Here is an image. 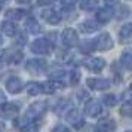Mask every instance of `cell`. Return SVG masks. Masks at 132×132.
<instances>
[{
	"instance_id": "29",
	"label": "cell",
	"mask_w": 132,
	"mask_h": 132,
	"mask_svg": "<svg viewBox=\"0 0 132 132\" xmlns=\"http://www.w3.org/2000/svg\"><path fill=\"white\" fill-rule=\"evenodd\" d=\"M76 3H77V0H61V5H62V7H64V9H67V11L73 9Z\"/></svg>"
},
{
	"instance_id": "38",
	"label": "cell",
	"mask_w": 132,
	"mask_h": 132,
	"mask_svg": "<svg viewBox=\"0 0 132 132\" xmlns=\"http://www.w3.org/2000/svg\"><path fill=\"white\" fill-rule=\"evenodd\" d=\"M2 43H3V40H2V37H0V45H2Z\"/></svg>"
},
{
	"instance_id": "28",
	"label": "cell",
	"mask_w": 132,
	"mask_h": 132,
	"mask_svg": "<svg viewBox=\"0 0 132 132\" xmlns=\"http://www.w3.org/2000/svg\"><path fill=\"white\" fill-rule=\"evenodd\" d=\"M64 76H65V71L64 70H55V71L51 73V79L52 80H61Z\"/></svg>"
},
{
	"instance_id": "2",
	"label": "cell",
	"mask_w": 132,
	"mask_h": 132,
	"mask_svg": "<svg viewBox=\"0 0 132 132\" xmlns=\"http://www.w3.org/2000/svg\"><path fill=\"white\" fill-rule=\"evenodd\" d=\"M52 51V43L48 39H37L31 43V52L37 55H48Z\"/></svg>"
},
{
	"instance_id": "34",
	"label": "cell",
	"mask_w": 132,
	"mask_h": 132,
	"mask_svg": "<svg viewBox=\"0 0 132 132\" xmlns=\"http://www.w3.org/2000/svg\"><path fill=\"white\" fill-rule=\"evenodd\" d=\"M0 104L3 105V104H6V98H5V95H3V92L0 90Z\"/></svg>"
},
{
	"instance_id": "16",
	"label": "cell",
	"mask_w": 132,
	"mask_h": 132,
	"mask_svg": "<svg viewBox=\"0 0 132 132\" xmlns=\"http://www.w3.org/2000/svg\"><path fill=\"white\" fill-rule=\"evenodd\" d=\"M114 16V11L111 7H101L96 11V21L98 22H108Z\"/></svg>"
},
{
	"instance_id": "22",
	"label": "cell",
	"mask_w": 132,
	"mask_h": 132,
	"mask_svg": "<svg viewBox=\"0 0 132 132\" xmlns=\"http://www.w3.org/2000/svg\"><path fill=\"white\" fill-rule=\"evenodd\" d=\"M122 65L125 67L126 70H131L132 71V52H123L122 58H120Z\"/></svg>"
},
{
	"instance_id": "27",
	"label": "cell",
	"mask_w": 132,
	"mask_h": 132,
	"mask_svg": "<svg viewBox=\"0 0 132 132\" xmlns=\"http://www.w3.org/2000/svg\"><path fill=\"white\" fill-rule=\"evenodd\" d=\"M37 131H39V126L33 122H30V123H27L21 128V132H37Z\"/></svg>"
},
{
	"instance_id": "30",
	"label": "cell",
	"mask_w": 132,
	"mask_h": 132,
	"mask_svg": "<svg viewBox=\"0 0 132 132\" xmlns=\"http://www.w3.org/2000/svg\"><path fill=\"white\" fill-rule=\"evenodd\" d=\"M25 43H27V36H25L24 33L18 34V36H16V45H19V46H24Z\"/></svg>"
},
{
	"instance_id": "19",
	"label": "cell",
	"mask_w": 132,
	"mask_h": 132,
	"mask_svg": "<svg viewBox=\"0 0 132 132\" xmlns=\"http://www.w3.org/2000/svg\"><path fill=\"white\" fill-rule=\"evenodd\" d=\"M60 83H61L60 80H48V82H45V83H42L43 92L45 94H54L58 88H62L64 86V85H60Z\"/></svg>"
},
{
	"instance_id": "5",
	"label": "cell",
	"mask_w": 132,
	"mask_h": 132,
	"mask_svg": "<svg viewBox=\"0 0 132 132\" xmlns=\"http://www.w3.org/2000/svg\"><path fill=\"white\" fill-rule=\"evenodd\" d=\"M86 85L92 90H107L110 88V82L107 79H101V77H89L86 80Z\"/></svg>"
},
{
	"instance_id": "8",
	"label": "cell",
	"mask_w": 132,
	"mask_h": 132,
	"mask_svg": "<svg viewBox=\"0 0 132 132\" xmlns=\"http://www.w3.org/2000/svg\"><path fill=\"white\" fill-rule=\"evenodd\" d=\"M67 120H68V123H71V126L77 128V129L83 126V117H82V113L77 108H71L67 113Z\"/></svg>"
},
{
	"instance_id": "25",
	"label": "cell",
	"mask_w": 132,
	"mask_h": 132,
	"mask_svg": "<svg viewBox=\"0 0 132 132\" xmlns=\"http://www.w3.org/2000/svg\"><path fill=\"white\" fill-rule=\"evenodd\" d=\"M95 49V45H94V40H85L82 45H80V51L82 52H90Z\"/></svg>"
},
{
	"instance_id": "6",
	"label": "cell",
	"mask_w": 132,
	"mask_h": 132,
	"mask_svg": "<svg viewBox=\"0 0 132 132\" xmlns=\"http://www.w3.org/2000/svg\"><path fill=\"white\" fill-rule=\"evenodd\" d=\"M83 65L90 71H101L105 67V61L100 56H90V58H86L83 61Z\"/></svg>"
},
{
	"instance_id": "23",
	"label": "cell",
	"mask_w": 132,
	"mask_h": 132,
	"mask_svg": "<svg viewBox=\"0 0 132 132\" xmlns=\"http://www.w3.org/2000/svg\"><path fill=\"white\" fill-rule=\"evenodd\" d=\"M98 6V2L96 0H80V7L83 11H94Z\"/></svg>"
},
{
	"instance_id": "33",
	"label": "cell",
	"mask_w": 132,
	"mask_h": 132,
	"mask_svg": "<svg viewBox=\"0 0 132 132\" xmlns=\"http://www.w3.org/2000/svg\"><path fill=\"white\" fill-rule=\"evenodd\" d=\"M54 132H71V131H68V129H67L65 126L60 125V126H56V128L54 129Z\"/></svg>"
},
{
	"instance_id": "4",
	"label": "cell",
	"mask_w": 132,
	"mask_h": 132,
	"mask_svg": "<svg viewBox=\"0 0 132 132\" xmlns=\"http://www.w3.org/2000/svg\"><path fill=\"white\" fill-rule=\"evenodd\" d=\"M61 40L64 43V46L74 48V46H77V43H79V36H77V33H76V30L65 28V30L62 31V34H61Z\"/></svg>"
},
{
	"instance_id": "36",
	"label": "cell",
	"mask_w": 132,
	"mask_h": 132,
	"mask_svg": "<svg viewBox=\"0 0 132 132\" xmlns=\"http://www.w3.org/2000/svg\"><path fill=\"white\" fill-rule=\"evenodd\" d=\"M18 3H21V5H27V3H30L31 0H16Z\"/></svg>"
},
{
	"instance_id": "18",
	"label": "cell",
	"mask_w": 132,
	"mask_h": 132,
	"mask_svg": "<svg viewBox=\"0 0 132 132\" xmlns=\"http://www.w3.org/2000/svg\"><path fill=\"white\" fill-rule=\"evenodd\" d=\"M25 30L28 33H31V34H39L42 31V27L34 18H28L25 21Z\"/></svg>"
},
{
	"instance_id": "21",
	"label": "cell",
	"mask_w": 132,
	"mask_h": 132,
	"mask_svg": "<svg viewBox=\"0 0 132 132\" xmlns=\"http://www.w3.org/2000/svg\"><path fill=\"white\" fill-rule=\"evenodd\" d=\"M25 89H27V94L28 95H39V94L43 92V86L39 82H30V83L25 86Z\"/></svg>"
},
{
	"instance_id": "13",
	"label": "cell",
	"mask_w": 132,
	"mask_h": 132,
	"mask_svg": "<svg viewBox=\"0 0 132 132\" xmlns=\"http://www.w3.org/2000/svg\"><path fill=\"white\" fill-rule=\"evenodd\" d=\"M18 111H19L18 105L13 104V102H6L0 107V116L2 117H13V116L18 114Z\"/></svg>"
},
{
	"instance_id": "24",
	"label": "cell",
	"mask_w": 132,
	"mask_h": 132,
	"mask_svg": "<svg viewBox=\"0 0 132 132\" xmlns=\"http://www.w3.org/2000/svg\"><path fill=\"white\" fill-rule=\"evenodd\" d=\"M102 102L107 105V107H114L117 104V96L114 94H107V95L102 96Z\"/></svg>"
},
{
	"instance_id": "9",
	"label": "cell",
	"mask_w": 132,
	"mask_h": 132,
	"mask_svg": "<svg viewBox=\"0 0 132 132\" xmlns=\"http://www.w3.org/2000/svg\"><path fill=\"white\" fill-rule=\"evenodd\" d=\"M46 68V61L42 58H33L27 61V70L31 73H42Z\"/></svg>"
},
{
	"instance_id": "17",
	"label": "cell",
	"mask_w": 132,
	"mask_h": 132,
	"mask_svg": "<svg viewBox=\"0 0 132 132\" xmlns=\"http://www.w3.org/2000/svg\"><path fill=\"white\" fill-rule=\"evenodd\" d=\"M0 30L2 33L5 34V36H9V37H13L16 36V25L13 24L12 21H3L2 24H0Z\"/></svg>"
},
{
	"instance_id": "26",
	"label": "cell",
	"mask_w": 132,
	"mask_h": 132,
	"mask_svg": "<svg viewBox=\"0 0 132 132\" xmlns=\"http://www.w3.org/2000/svg\"><path fill=\"white\" fill-rule=\"evenodd\" d=\"M79 82H80V71L79 70H71V73H70V83L73 86H76Z\"/></svg>"
},
{
	"instance_id": "11",
	"label": "cell",
	"mask_w": 132,
	"mask_h": 132,
	"mask_svg": "<svg viewBox=\"0 0 132 132\" xmlns=\"http://www.w3.org/2000/svg\"><path fill=\"white\" fill-rule=\"evenodd\" d=\"M114 129H116V122L111 117L100 119L96 123V131L98 132H113Z\"/></svg>"
},
{
	"instance_id": "1",
	"label": "cell",
	"mask_w": 132,
	"mask_h": 132,
	"mask_svg": "<svg viewBox=\"0 0 132 132\" xmlns=\"http://www.w3.org/2000/svg\"><path fill=\"white\" fill-rule=\"evenodd\" d=\"M46 111V102L45 101H37L34 104H31L30 107L27 108L25 111V117L30 120H34V119H39L42 117L43 114Z\"/></svg>"
},
{
	"instance_id": "7",
	"label": "cell",
	"mask_w": 132,
	"mask_h": 132,
	"mask_svg": "<svg viewBox=\"0 0 132 132\" xmlns=\"http://www.w3.org/2000/svg\"><path fill=\"white\" fill-rule=\"evenodd\" d=\"M85 113L88 114L89 117H98L102 113V105L100 101L96 100H89L85 105Z\"/></svg>"
},
{
	"instance_id": "32",
	"label": "cell",
	"mask_w": 132,
	"mask_h": 132,
	"mask_svg": "<svg viewBox=\"0 0 132 132\" xmlns=\"http://www.w3.org/2000/svg\"><path fill=\"white\" fill-rule=\"evenodd\" d=\"M55 0H37V3L40 5V6H48L51 3H54Z\"/></svg>"
},
{
	"instance_id": "31",
	"label": "cell",
	"mask_w": 132,
	"mask_h": 132,
	"mask_svg": "<svg viewBox=\"0 0 132 132\" xmlns=\"http://www.w3.org/2000/svg\"><path fill=\"white\" fill-rule=\"evenodd\" d=\"M22 56H24V55H22V52H15L13 55H11V61H12V62H15V64H18L19 61L22 60Z\"/></svg>"
},
{
	"instance_id": "14",
	"label": "cell",
	"mask_w": 132,
	"mask_h": 132,
	"mask_svg": "<svg viewBox=\"0 0 132 132\" xmlns=\"http://www.w3.org/2000/svg\"><path fill=\"white\" fill-rule=\"evenodd\" d=\"M42 16L45 18V21L48 24H52V25H56L61 22V15L60 12H56L55 9H46L42 12Z\"/></svg>"
},
{
	"instance_id": "3",
	"label": "cell",
	"mask_w": 132,
	"mask_h": 132,
	"mask_svg": "<svg viewBox=\"0 0 132 132\" xmlns=\"http://www.w3.org/2000/svg\"><path fill=\"white\" fill-rule=\"evenodd\" d=\"M94 45H95V49H98V51H110L114 43L108 33H102L94 40Z\"/></svg>"
},
{
	"instance_id": "35",
	"label": "cell",
	"mask_w": 132,
	"mask_h": 132,
	"mask_svg": "<svg viewBox=\"0 0 132 132\" xmlns=\"http://www.w3.org/2000/svg\"><path fill=\"white\" fill-rule=\"evenodd\" d=\"M117 2H119V0H105V3H107V5H116Z\"/></svg>"
},
{
	"instance_id": "39",
	"label": "cell",
	"mask_w": 132,
	"mask_h": 132,
	"mask_svg": "<svg viewBox=\"0 0 132 132\" xmlns=\"http://www.w3.org/2000/svg\"><path fill=\"white\" fill-rule=\"evenodd\" d=\"M126 132H131V131H126Z\"/></svg>"
},
{
	"instance_id": "37",
	"label": "cell",
	"mask_w": 132,
	"mask_h": 132,
	"mask_svg": "<svg viewBox=\"0 0 132 132\" xmlns=\"http://www.w3.org/2000/svg\"><path fill=\"white\" fill-rule=\"evenodd\" d=\"M5 2H7V0H0V3H5Z\"/></svg>"
},
{
	"instance_id": "10",
	"label": "cell",
	"mask_w": 132,
	"mask_h": 132,
	"mask_svg": "<svg viewBox=\"0 0 132 132\" xmlns=\"http://www.w3.org/2000/svg\"><path fill=\"white\" fill-rule=\"evenodd\" d=\"M24 88V85H22V80L16 76H12V77H9L6 80V89L7 92H11V94H18L21 92Z\"/></svg>"
},
{
	"instance_id": "20",
	"label": "cell",
	"mask_w": 132,
	"mask_h": 132,
	"mask_svg": "<svg viewBox=\"0 0 132 132\" xmlns=\"http://www.w3.org/2000/svg\"><path fill=\"white\" fill-rule=\"evenodd\" d=\"M24 11L22 9H9V11H6V13H5V16H6L7 21H19V19L24 16Z\"/></svg>"
},
{
	"instance_id": "12",
	"label": "cell",
	"mask_w": 132,
	"mask_h": 132,
	"mask_svg": "<svg viewBox=\"0 0 132 132\" xmlns=\"http://www.w3.org/2000/svg\"><path fill=\"white\" fill-rule=\"evenodd\" d=\"M119 40L123 45L132 42V22L122 25V28L119 30Z\"/></svg>"
},
{
	"instance_id": "15",
	"label": "cell",
	"mask_w": 132,
	"mask_h": 132,
	"mask_svg": "<svg viewBox=\"0 0 132 132\" xmlns=\"http://www.w3.org/2000/svg\"><path fill=\"white\" fill-rule=\"evenodd\" d=\"M79 28H80V31H83L86 34H90V33H95L96 30H100V22L94 21V19H86L79 25Z\"/></svg>"
}]
</instances>
